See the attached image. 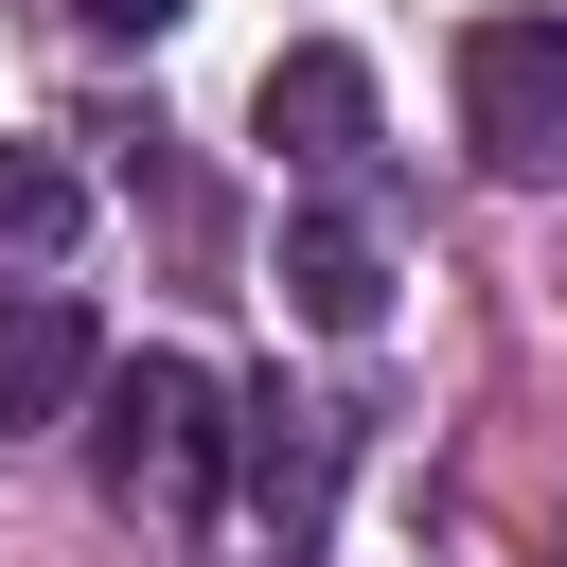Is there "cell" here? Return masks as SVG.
I'll use <instances>...</instances> for the list:
<instances>
[{
	"label": "cell",
	"instance_id": "8",
	"mask_svg": "<svg viewBox=\"0 0 567 567\" xmlns=\"http://www.w3.org/2000/svg\"><path fill=\"white\" fill-rule=\"evenodd\" d=\"M71 18H89V35H177L195 0H71Z\"/></svg>",
	"mask_w": 567,
	"mask_h": 567
},
{
	"label": "cell",
	"instance_id": "5",
	"mask_svg": "<svg viewBox=\"0 0 567 567\" xmlns=\"http://www.w3.org/2000/svg\"><path fill=\"white\" fill-rule=\"evenodd\" d=\"M89 372H106V354H89V319H71L53 284H0V443H18V425H53Z\"/></svg>",
	"mask_w": 567,
	"mask_h": 567
},
{
	"label": "cell",
	"instance_id": "2",
	"mask_svg": "<svg viewBox=\"0 0 567 567\" xmlns=\"http://www.w3.org/2000/svg\"><path fill=\"white\" fill-rule=\"evenodd\" d=\"M461 142L496 177H567V18H478L461 35Z\"/></svg>",
	"mask_w": 567,
	"mask_h": 567
},
{
	"label": "cell",
	"instance_id": "6",
	"mask_svg": "<svg viewBox=\"0 0 567 567\" xmlns=\"http://www.w3.org/2000/svg\"><path fill=\"white\" fill-rule=\"evenodd\" d=\"M284 301H301L319 337H372V319H390V248H372L354 213H301V230H284Z\"/></svg>",
	"mask_w": 567,
	"mask_h": 567
},
{
	"label": "cell",
	"instance_id": "7",
	"mask_svg": "<svg viewBox=\"0 0 567 567\" xmlns=\"http://www.w3.org/2000/svg\"><path fill=\"white\" fill-rule=\"evenodd\" d=\"M71 230H89L71 159H53V142H0V248H71Z\"/></svg>",
	"mask_w": 567,
	"mask_h": 567
},
{
	"label": "cell",
	"instance_id": "3",
	"mask_svg": "<svg viewBox=\"0 0 567 567\" xmlns=\"http://www.w3.org/2000/svg\"><path fill=\"white\" fill-rule=\"evenodd\" d=\"M266 142H284V159H372V71H354L337 35L266 53Z\"/></svg>",
	"mask_w": 567,
	"mask_h": 567
},
{
	"label": "cell",
	"instance_id": "4",
	"mask_svg": "<svg viewBox=\"0 0 567 567\" xmlns=\"http://www.w3.org/2000/svg\"><path fill=\"white\" fill-rule=\"evenodd\" d=\"M230 461H248L266 532H319V496H337V425H319V408H284V372L230 408Z\"/></svg>",
	"mask_w": 567,
	"mask_h": 567
},
{
	"label": "cell",
	"instance_id": "1",
	"mask_svg": "<svg viewBox=\"0 0 567 567\" xmlns=\"http://www.w3.org/2000/svg\"><path fill=\"white\" fill-rule=\"evenodd\" d=\"M89 443H106V496H124V514H195L213 461H230V390H213L195 354H124Z\"/></svg>",
	"mask_w": 567,
	"mask_h": 567
}]
</instances>
